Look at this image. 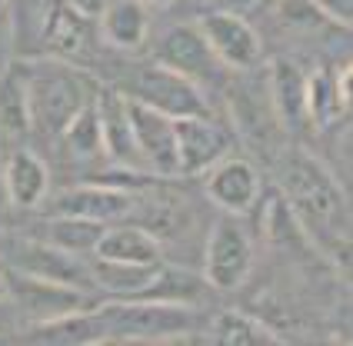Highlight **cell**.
<instances>
[{"mask_svg": "<svg viewBox=\"0 0 353 346\" xmlns=\"http://www.w3.org/2000/svg\"><path fill=\"white\" fill-rule=\"evenodd\" d=\"M276 183H280L276 193L290 207L303 236L320 243L323 253L347 260L350 256V203H347V190L340 187L334 173L303 147H290L280 160Z\"/></svg>", "mask_w": 353, "mask_h": 346, "instance_id": "6da1fadb", "label": "cell"}, {"mask_svg": "<svg viewBox=\"0 0 353 346\" xmlns=\"http://www.w3.org/2000/svg\"><path fill=\"white\" fill-rule=\"evenodd\" d=\"M27 80V107H30V134L60 136L67 123L97 96L90 74L54 57H20Z\"/></svg>", "mask_w": 353, "mask_h": 346, "instance_id": "7a4b0ae2", "label": "cell"}, {"mask_svg": "<svg viewBox=\"0 0 353 346\" xmlns=\"http://www.w3.org/2000/svg\"><path fill=\"white\" fill-rule=\"evenodd\" d=\"M94 17L67 0H17V57H54L83 67L90 60Z\"/></svg>", "mask_w": 353, "mask_h": 346, "instance_id": "3957f363", "label": "cell"}, {"mask_svg": "<svg viewBox=\"0 0 353 346\" xmlns=\"http://www.w3.org/2000/svg\"><path fill=\"white\" fill-rule=\"evenodd\" d=\"M97 320L103 340H200L203 316L187 303H160V300H103L97 303Z\"/></svg>", "mask_w": 353, "mask_h": 346, "instance_id": "277c9868", "label": "cell"}, {"mask_svg": "<svg viewBox=\"0 0 353 346\" xmlns=\"http://www.w3.org/2000/svg\"><path fill=\"white\" fill-rule=\"evenodd\" d=\"M117 90L130 100H140L147 107H154L167 116H194V114H210V100L203 94V87L187 80L183 74H176L163 63H143L134 67L123 83H117Z\"/></svg>", "mask_w": 353, "mask_h": 346, "instance_id": "5b68a950", "label": "cell"}, {"mask_svg": "<svg viewBox=\"0 0 353 346\" xmlns=\"http://www.w3.org/2000/svg\"><path fill=\"white\" fill-rule=\"evenodd\" d=\"M254 269V236L240 223V216L223 213L210 227L203 250V280L210 289H236L247 283Z\"/></svg>", "mask_w": 353, "mask_h": 346, "instance_id": "8992f818", "label": "cell"}, {"mask_svg": "<svg viewBox=\"0 0 353 346\" xmlns=\"http://www.w3.org/2000/svg\"><path fill=\"white\" fill-rule=\"evenodd\" d=\"M10 269H14V273H23V276H34V280H43V283L83 289V293H90V296L97 293L94 276H90V263H87L83 256L60 250V247L40 240V236L14 240V243H10Z\"/></svg>", "mask_w": 353, "mask_h": 346, "instance_id": "52a82bcc", "label": "cell"}, {"mask_svg": "<svg viewBox=\"0 0 353 346\" xmlns=\"http://www.w3.org/2000/svg\"><path fill=\"white\" fill-rule=\"evenodd\" d=\"M200 34L207 37L210 50L227 70H256L263 63V43L260 34L247 23L240 14H227V10H207L196 20Z\"/></svg>", "mask_w": 353, "mask_h": 346, "instance_id": "ba28073f", "label": "cell"}, {"mask_svg": "<svg viewBox=\"0 0 353 346\" xmlns=\"http://www.w3.org/2000/svg\"><path fill=\"white\" fill-rule=\"evenodd\" d=\"M176 176H200L220 156L230 154L234 136L210 114L176 116Z\"/></svg>", "mask_w": 353, "mask_h": 346, "instance_id": "9c48e42d", "label": "cell"}, {"mask_svg": "<svg viewBox=\"0 0 353 346\" xmlns=\"http://www.w3.org/2000/svg\"><path fill=\"white\" fill-rule=\"evenodd\" d=\"M203 176V193L207 200L214 203L216 210L234 213V216H243L256 207L260 200V190H263V180H260V170L247 156L227 154L220 156L210 170L200 173Z\"/></svg>", "mask_w": 353, "mask_h": 346, "instance_id": "30bf717a", "label": "cell"}, {"mask_svg": "<svg viewBox=\"0 0 353 346\" xmlns=\"http://www.w3.org/2000/svg\"><path fill=\"white\" fill-rule=\"evenodd\" d=\"M157 63L170 67L176 74H183L187 80L194 83H210V80H220V74L227 70L216 54L210 50L207 37L200 34L196 23H176L170 27L157 43Z\"/></svg>", "mask_w": 353, "mask_h": 346, "instance_id": "8fae6325", "label": "cell"}, {"mask_svg": "<svg viewBox=\"0 0 353 346\" xmlns=\"http://www.w3.org/2000/svg\"><path fill=\"white\" fill-rule=\"evenodd\" d=\"M127 116L143 156V167L154 176H176V127L174 116L160 114L154 107L127 96Z\"/></svg>", "mask_w": 353, "mask_h": 346, "instance_id": "7c38bea8", "label": "cell"}, {"mask_svg": "<svg viewBox=\"0 0 353 346\" xmlns=\"http://www.w3.org/2000/svg\"><path fill=\"white\" fill-rule=\"evenodd\" d=\"M47 210L50 213H70V216H87V220H97V223H117V220H130L134 213V193L120 190L114 183H80V187H67L60 193H47Z\"/></svg>", "mask_w": 353, "mask_h": 346, "instance_id": "4fadbf2b", "label": "cell"}, {"mask_svg": "<svg viewBox=\"0 0 353 346\" xmlns=\"http://www.w3.org/2000/svg\"><path fill=\"white\" fill-rule=\"evenodd\" d=\"M97 114L100 130H103V156H110L117 167H127V170H147L130 130L127 96L117 87H97Z\"/></svg>", "mask_w": 353, "mask_h": 346, "instance_id": "5bb4252c", "label": "cell"}, {"mask_svg": "<svg viewBox=\"0 0 353 346\" xmlns=\"http://www.w3.org/2000/svg\"><path fill=\"white\" fill-rule=\"evenodd\" d=\"M350 110V63L343 70L316 67L307 74V123L316 130H330Z\"/></svg>", "mask_w": 353, "mask_h": 346, "instance_id": "9a60e30c", "label": "cell"}, {"mask_svg": "<svg viewBox=\"0 0 353 346\" xmlns=\"http://www.w3.org/2000/svg\"><path fill=\"white\" fill-rule=\"evenodd\" d=\"M100 40L120 54L140 50L150 37V7L143 0H110L97 14Z\"/></svg>", "mask_w": 353, "mask_h": 346, "instance_id": "2e32d148", "label": "cell"}, {"mask_svg": "<svg viewBox=\"0 0 353 346\" xmlns=\"http://www.w3.org/2000/svg\"><path fill=\"white\" fill-rule=\"evenodd\" d=\"M97 260H110V263H130V267H147V263H160V236L130 223V220H117L107 223L97 240Z\"/></svg>", "mask_w": 353, "mask_h": 346, "instance_id": "e0dca14e", "label": "cell"}, {"mask_svg": "<svg viewBox=\"0 0 353 346\" xmlns=\"http://www.w3.org/2000/svg\"><path fill=\"white\" fill-rule=\"evenodd\" d=\"M270 110L283 130H300L307 123V74L294 60H274L270 63Z\"/></svg>", "mask_w": 353, "mask_h": 346, "instance_id": "ac0fdd59", "label": "cell"}, {"mask_svg": "<svg viewBox=\"0 0 353 346\" xmlns=\"http://www.w3.org/2000/svg\"><path fill=\"white\" fill-rule=\"evenodd\" d=\"M3 193L20 210H34L50 193V170L34 150H14L3 163Z\"/></svg>", "mask_w": 353, "mask_h": 346, "instance_id": "d6986e66", "label": "cell"}, {"mask_svg": "<svg viewBox=\"0 0 353 346\" xmlns=\"http://www.w3.org/2000/svg\"><path fill=\"white\" fill-rule=\"evenodd\" d=\"M107 223L87 220V216H70V213H47V220L40 223V240L54 243L60 250L77 253V256H94L97 240Z\"/></svg>", "mask_w": 353, "mask_h": 346, "instance_id": "ffe728a7", "label": "cell"}, {"mask_svg": "<svg viewBox=\"0 0 353 346\" xmlns=\"http://www.w3.org/2000/svg\"><path fill=\"white\" fill-rule=\"evenodd\" d=\"M200 340H214V343H230V346H254V343H274L276 333L263 320L236 313V309H223L210 320H203Z\"/></svg>", "mask_w": 353, "mask_h": 346, "instance_id": "44dd1931", "label": "cell"}, {"mask_svg": "<svg viewBox=\"0 0 353 346\" xmlns=\"http://www.w3.org/2000/svg\"><path fill=\"white\" fill-rule=\"evenodd\" d=\"M0 134L27 136L30 134V107H27V80L20 70V60L0 70Z\"/></svg>", "mask_w": 353, "mask_h": 346, "instance_id": "7402d4cb", "label": "cell"}, {"mask_svg": "<svg viewBox=\"0 0 353 346\" xmlns=\"http://www.w3.org/2000/svg\"><path fill=\"white\" fill-rule=\"evenodd\" d=\"M60 140L67 143L70 156H77V160H100L103 156V130H100L97 96L67 123V130L60 134Z\"/></svg>", "mask_w": 353, "mask_h": 346, "instance_id": "603a6c76", "label": "cell"}, {"mask_svg": "<svg viewBox=\"0 0 353 346\" xmlns=\"http://www.w3.org/2000/svg\"><path fill=\"white\" fill-rule=\"evenodd\" d=\"M314 7L320 10V17L334 27H350L353 23V0H314Z\"/></svg>", "mask_w": 353, "mask_h": 346, "instance_id": "cb8c5ba5", "label": "cell"}, {"mask_svg": "<svg viewBox=\"0 0 353 346\" xmlns=\"http://www.w3.org/2000/svg\"><path fill=\"white\" fill-rule=\"evenodd\" d=\"M214 10H227V14H240V17H247L250 10L260 7V0H207Z\"/></svg>", "mask_w": 353, "mask_h": 346, "instance_id": "d4e9b609", "label": "cell"}, {"mask_svg": "<svg viewBox=\"0 0 353 346\" xmlns=\"http://www.w3.org/2000/svg\"><path fill=\"white\" fill-rule=\"evenodd\" d=\"M67 3H70V7H77L80 14H87V17L97 20V14L107 7V3H110V0H67Z\"/></svg>", "mask_w": 353, "mask_h": 346, "instance_id": "484cf974", "label": "cell"}, {"mask_svg": "<svg viewBox=\"0 0 353 346\" xmlns=\"http://www.w3.org/2000/svg\"><path fill=\"white\" fill-rule=\"evenodd\" d=\"M10 320H17V313L7 307V300H0V333H3V327H7Z\"/></svg>", "mask_w": 353, "mask_h": 346, "instance_id": "4316f807", "label": "cell"}, {"mask_svg": "<svg viewBox=\"0 0 353 346\" xmlns=\"http://www.w3.org/2000/svg\"><path fill=\"white\" fill-rule=\"evenodd\" d=\"M143 3H147L150 10H163V7H174L176 0H143Z\"/></svg>", "mask_w": 353, "mask_h": 346, "instance_id": "83f0119b", "label": "cell"}, {"mask_svg": "<svg viewBox=\"0 0 353 346\" xmlns=\"http://www.w3.org/2000/svg\"><path fill=\"white\" fill-rule=\"evenodd\" d=\"M0 300H10V296H7V273H3V269H0Z\"/></svg>", "mask_w": 353, "mask_h": 346, "instance_id": "f1b7e54d", "label": "cell"}, {"mask_svg": "<svg viewBox=\"0 0 353 346\" xmlns=\"http://www.w3.org/2000/svg\"><path fill=\"white\" fill-rule=\"evenodd\" d=\"M10 7H14V0H0V14H3V10H10Z\"/></svg>", "mask_w": 353, "mask_h": 346, "instance_id": "f546056e", "label": "cell"}]
</instances>
